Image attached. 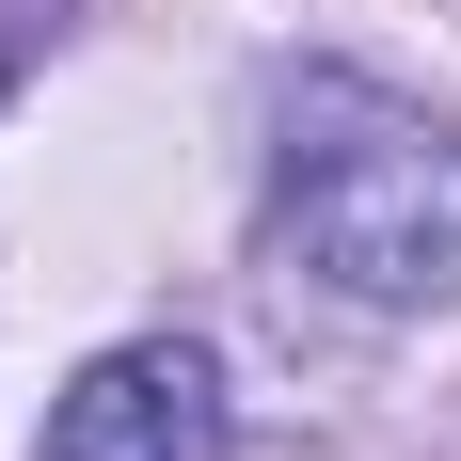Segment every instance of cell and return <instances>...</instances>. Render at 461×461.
I'll list each match as a JSON object with an SVG mask.
<instances>
[{
  "label": "cell",
  "mask_w": 461,
  "mask_h": 461,
  "mask_svg": "<svg viewBox=\"0 0 461 461\" xmlns=\"http://www.w3.org/2000/svg\"><path fill=\"white\" fill-rule=\"evenodd\" d=\"M271 271L350 303V319H446L461 303V128L350 80V64L286 80V112H271Z\"/></svg>",
  "instance_id": "6da1fadb"
},
{
  "label": "cell",
  "mask_w": 461,
  "mask_h": 461,
  "mask_svg": "<svg viewBox=\"0 0 461 461\" xmlns=\"http://www.w3.org/2000/svg\"><path fill=\"white\" fill-rule=\"evenodd\" d=\"M223 446H239L223 366H207L191 334H128V350H95V366L48 398L32 461H223Z\"/></svg>",
  "instance_id": "7a4b0ae2"
}]
</instances>
